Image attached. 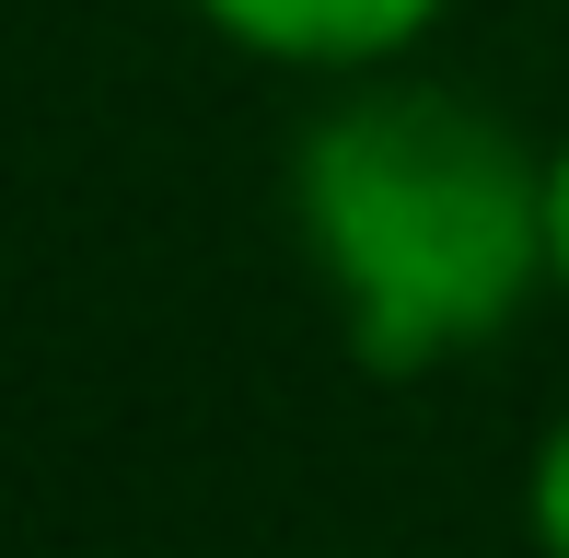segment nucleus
Listing matches in <instances>:
<instances>
[{"label":"nucleus","mask_w":569,"mask_h":558,"mask_svg":"<svg viewBox=\"0 0 569 558\" xmlns=\"http://www.w3.org/2000/svg\"><path fill=\"white\" fill-rule=\"evenodd\" d=\"M291 210L338 326L372 372H419L500 338L547 268V163L488 106L430 82L349 93L291 151Z\"/></svg>","instance_id":"1"},{"label":"nucleus","mask_w":569,"mask_h":558,"mask_svg":"<svg viewBox=\"0 0 569 558\" xmlns=\"http://www.w3.org/2000/svg\"><path fill=\"white\" fill-rule=\"evenodd\" d=\"M523 524H535V547L569 558V419L535 442V477H523Z\"/></svg>","instance_id":"3"},{"label":"nucleus","mask_w":569,"mask_h":558,"mask_svg":"<svg viewBox=\"0 0 569 558\" xmlns=\"http://www.w3.org/2000/svg\"><path fill=\"white\" fill-rule=\"evenodd\" d=\"M198 23L291 70H383L442 23V0H198Z\"/></svg>","instance_id":"2"},{"label":"nucleus","mask_w":569,"mask_h":558,"mask_svg":"<svg viewBox=\"0 0 569 558\" xmlns=\"http://www.w3.org/2000/svg\"><path fill=\"white\" fill-rule=\"evenodd\" d=\"M547 268H558V291H569V140L547 151Z\"/></svg>","instance_id":"4"}]
</instances>
